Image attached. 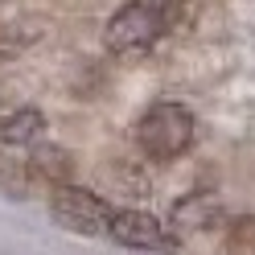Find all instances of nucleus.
<instances>
[{"mask_svg": "<svg viewBox=\"0 0 255 255\" xmlns=\"http://www.w3.org/2000/svg\"><path fill=\"white\" fill-rule=\"evenodd\" d=\"M181 4L185 0H128V4H120L103 29L107 50L120 58L148 54L181 17Z\"/></svg>", "mask_w": 255, "mask_h": 255, "instance_id": "nucleus-1", "label": "nucleus"}, {"mask_svg": "<svg viewBox=\"0 0 255 255\" xmlns=\"http://www.w3.org/2000/svg\"><path fill=\"white\" fill-rule=\"evenodd\" d=\"M194 111H189L185 103H173V99H161L152 103L144 116L136 120V148L148 156V161L156 165H169L177 161V156L189 152V144H194Z\"/></svg>", "mask_w": 255, "mask_h": 255, "instance_id": "nucleus-2", "label": "nucleus"}, {"mask_svg": "<svg viewBox=\"0 0 255 255\" xmlns=\"http://www.w3.org/2000/svg\"><path fill=\"white\" fill-rule=\"evenodd\" d=\"M111 210H116V206H111L107 198H99L95 189H87V185L62 181V185L50 189V218L62 231H70V235L103 239L107 222H111Z\"/></svg>", "mask_w": 255, "mask_h": 255, "instance_id": "nucleus-3", "label": "nucleus"}, {"mask_svg": "<svg viewBox=\"0 0 255 255\" xmlns=\"http://www.w3.org/2000/svg\"><path fill=\"white\" fill-rule=\"evenodd\" d=\"M107 239L120 243L124 251H140V255H173L181 247V235L165 227L156 214L136 210V206H116L107 222Z\"/></svg>", "mask_w": 255, "mask_h": 255, "instance_id": "nucleus-4", "label": "nucleus"}, {"mask_svg": "<svg viewBox=\"0 0 255 255\" xmlns=\"http://www.w3.org/2000/svg\"><path fill=\"white\" fill-rule=\"evenodd\" d=\"M45 111L41 107H12L0 120V144L8 148H37L45 144Z\"/></svg>", "mask_w": 255, "mask_h": 255, "instance_id": "nucleus-5", "label": "nucleus"}, {"mask_svg": "<svg viewBox=\"0 0 255 255\" xmlns=\"http://www.w3.org/2000/svg\"><path fill=\"white\" fill-rule=\"evenodd\" d=\"M222 218V206L210 194H189L173 206V231H210L214 222Z\"/></svg>", "mask_w": 255, "mask_h": 255, "instance_id": "nucleus-6", "label": "nucleus"}]
</instances>
